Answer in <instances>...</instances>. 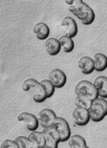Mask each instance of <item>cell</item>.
<instances>
[{"label":"cell","mask_w":107,"mask_h":148,"mask_svg":"<svg viewBox=\"0 0 107 148\" xmlns=\"http://www.w3.org/2000/svg\"><path fill=\"white\" fill-rule=\"evenodd\" d=\"M65 3L69 6L70 12L77 17L83 25H90L95 20V13L93 10L83 0H65Z\"/></svg>","instance_id":"cell-1"},{"label":"cell","mask_w":107,"mask_h":148,"mask_svg":"<svg viewBox=\"0 0 107 148\" xmlns=\"http://www.w3.org/2000/svg\"><path fill=\"white\" fill-rule=\"evenodd\" d=\"M90 119L93 122L102 121L107 115V102L105 99L97 97L91 101V106L88 109Z\"/></svg>","instance_id":"cell-2"},{"label":"cell","mask_w":107,"mask_h":148,"mask_svg":"<svg viewBox=\"0 0 107 148\" xmlns=\"http://www.w3.org/2000/svg\"><path fill=\"white\" fill-rule=\"evenodd\" d=\"M22 88L24 92H31L32 99L36 103H43L46 99L45 92L40 82L35 79H27L24 81Z\"/></svg>","instance_id":"cell-3"},{"label":"cell","mask_w":107,"mask_h":148,"mask_svg":"<svg viewBox=\"0 0 107 148\" xmlns=\"http://www.w3.org/2000/svg\"><path fill=\"white\" fill-rule=\"evenodd\" d=\"M75 92L77 96L78 95L85 96L89 98L91 100H93L98 97V93L95 86L88 80H80L76 85Z\"/></svg>","instance_id":"cell-4"},{"label":"cell","mask_w":107,"mask_h":148,"mask_svg":"<svg viewBox=\"0 0 107 148\" xmlns=\"http://www.w3.org/2000/svg\"><path fill=\"white\" fill-rule=\"evenodd\" d=\"M52 125L58 134L59 142L68 141L69 138L71 135L68 122L61 117H57Z\"/></svg>","instance_id":"cell-5"},{"label":"cell","mask_w":107,"mask_h":148,"mask_svg":"<svg viewBox=\"0 0 107 148\" xmlns=\"http://www.w3.org/2000/svg\"><path fill=\"white\" fill-rule=\"evenodd\" d=\"M42 132L44 133L45 139V143L43 148H58V144L60 142H59L58 134L55 130V128L53 127V125L47 128H44Z\"/></svg>","instance_id":"cell-6"},{"label":"cell","mask_w":107,"mask_h":148,"mask_svg":"<svg viewBox=\"0 0 107 148\" xmlns=\"http://www.w3.org/2000/svg\"><path fill=\"white\" fill-rule=\"evenodd\" d=\"M49 80L51 82L55 88L60 89L65 86L67 82V77L62 70L54 68L49 72Z\"/></svg>","instance_id":"cell-7"},{"label":"cell","mask_w":107,"mask_h":148,"mask_svg":"<svg viewBox=\"0 0 107 148\" xmlns=\"http://www.w3.org/2000/svg\"><path fill=\"white\" fill-rule=\"evenodd\" d=\"M57 116L56 113L49 108L42 109L38 113V122L43 128L50 127L53 125Z\"/></svg>","instance_id":"cell-8"},{"label":"cell","mask_w":107,"mask_h":148,"mask_svg":"<svg viewBox=\"0 0 107 148\" xmlns=\"http://www.w3.org/2000/svg\"><path fill=\"white\" fill-rule=\"evenodd\" d=\"M18 119L20 122H23L25 124L27 129L31 132L38 130L39 126V122L38 118L30 112H21L18 116Z\"/></svg>","instance_id":"cell-9"},{"label":"cell","mask_w":107,"mask_h":148,"mask_svg":"<svg viewBox=\"0 0 107 148\" xmlns=\"http://www.w3.org/2000/svg\"><path fill=\"white\" fill-rule=\"evenodd\" d=\"M72 117H73V119H74L76 125H78L79 126L86 125L89 123V121L91 120L88 110L81 108V107H78V106L73 110Z\"/></svg>","instance_id":"cell-10"},{"label":"cell","mask_w":107,"mask_h":148,"mask_svg":"<svg viewBox=\"0 0 107 148\" xmlns=\"http://www.w3.org/2000/svg\"><path fill=\"white\" fill-rule=\"evenodd\" d=\"M61 26L64 29L65 36H68L71 38L77 36L78 25L71 17H65L61 22Z\"/></svg>","instance_id":"cell-11"},{"label":"cell","mask_w":107,"mask_h":148,"mask_svg":"<svg viewBox=\"0 0 107 148\" xmlns=\"http://www.w3.org/2000/svg\"><path fill=\"white\" fill-rule=\"evenodd\" d=\"M78 67L84 75L91 74L94 71V63L92 58L88 56L81 57L78 60Z\"/></svg>","instance_id":"cell-12"},{"label":"cell","mask_w":107,"mask_h":148,"mask_svg":"<svg viewBox=\"0 0 107 148\" xmlns=\"http://www.w3.org/2000/svg\"><path fill=\"white\" fill-rule=\"evenodd\" d=\"M93 85L97 91L98 97L107 99V78L104 75L97 76L95 79Z\"/></svg>","instance_id":"cell-13"},{"label":"cell","mask_w":107,"mask_h":148,"mask_svg":"<svg viewBox=\"0 0 107 148\" xmlns=\"http://www.w3.org/2000/svg\"><path fill=\"white\" fill-rule=\"evenodd\" d=\"M45 49H46L47 53L50 56H51V57L57 56L61 51V46H60L58 39H57L55 38H46Z\"/></svg>","instance_id":"cell-14"},{"label":"cell","mask_w":107,"mask_h":148,"mask_svg":"<svg viewBox=\"0 0 107 148\" xmlns=\"http://www.w3.org/2000/svg\"><path fill=\"white\" fill-rule=\"evenodd\" d=\"M33 31L36 34V37L38 40H45L49 38L50 36V28L49 26L43 23L38 22L34 25Z\"/></svg>","instance_id":"cell-15"},{"label":"cell","mask_w":107,"mask_h":148,"mask_svg":"<svg viewBox=\"0 0 107 148\" xmlns=\"http://www.w3.org/2000/svg\"><path fill=\"white\" fill-rule=\"evenodd\" d=\"M94 63V71H104L107 68V58L103 53H95L92 58Z\"/></svg>","instance_id":"cell-16"},{"label":"cell","mask_w":107,"mask_h":148,"mask_svg":"<svg viewBox=\"0 0 107 148\" xmlns=\"http://www.w3.org/2000/svg\"><path fill=\"white\" fill-rule=\"evenodd\" d=\"M68 141L71 148H84L86 146L85 139L78 134L71 135Z\"/></svg>","instance_id":"cell-17"},{"label":"cell","mask_w":107,"mask_h":148,"mask_svg":"<svg viewBox=\"0 0 107 148\" xmlns=\"http://www.w3.org/2000/svg\"><path fill=\"white\" fill-rule=\"evenodd\" d=\"M28 138L34 144L38 145L40 148H43L45 143V136L43 132H38V131H32L28 136Z\"/></svg>","instance_id":"cell-18"},{"label":"cell","mask_w":107,"mask_h":148,"mask_svg":"<svg viewBox=\"0 0 107 148\" xmlns=\"http://www.w3.org/2000/svg\"><path fill=\"white\" fill-rule=\"evenodd\" d=\"M58 41H59L60 46L64 49V52L70 53L74 50V42L71 38L64 35V36L60 37Z\"/></svg>","instance_id":"cell-19"},{"label":"cell","mask_w":107,"mask_h":148,"mask_svg":"<svg viewBox=\"0 0 107 148\" xmlns=\"http://www.w3.org/2000/svg\"><path fill=\"white\" fill-rule=\"evenodd\" d=\"M91 101L89 98L85 97V96H82V95H78L77 96V98L75 99V105L78 107H81L84 109L88 110L91 106Z\"/></svg>","instance_id":"cell-20"},{"label":"cell","mask_w":107,"mask_h":148,"mask_svg":"<svg viewBox=\"0 0 107 148\" xmlns=\"http://www.w3.org/2000/svg\"><path fill=\"white\" fill-rule=\"evenodd\" d=\"M40 83H41V85L43 86V87L45 89L46 99L51 98L53 96L54 92H55V87L51 84V82L49 79H43Z\"/></svg>","instance_id":"cell-21"},{"label":"cell","mask_w":107,"mask_h":148,"mask_svg":"<svg viewBox=\"0 0 107 148\" xmlns=\"http://www.w3.org/2000/svg\"><path fill=\"white\" fill-rule=\"evenodd\" d=\"M19 148H31L32 142L28 138V137L19 136L14 140Z\"/></svg>","instance_id":"cell-22"},{"label":"cell","mask_w":107,"mask_h":148,"mask_svg":"<svg viewBox=\"0 0 107 148\" xmlns=\"http://www.w3.org/2000/svg\"><path fill=\"white\" fill-rule=\"evenodd\" d=\"M0 148H19L16 142L12 139H5L1 143Z\"/></svg>","instance_id":"cell-23"},{"label":"cell","mask_w":107,"mask_h":148,"mask_svg":"<svg viewBox=\"0 0 107 148\" xmlns=\"http://www.w3.org/2000/svg\"><path fill=\"white\" fill-rule=\"evenodd\" d=\"M31 148H40L38 145H36V144H34V143H32V146H31Z\"/></svg>","instance_id":"cell-24"},{"label":"cell","mask_w":107,"mask_h":148,"mask_svg":"<svg viewBox=\"0 0 107 148\" xmlns=\"http://www.w3.org/2000/svg\"><path fill=\"white\" fill-rule=\"evenodd\" d=\"M84 148H89V147H88V146H87V145H86V146H85V147H84Z\"/></svg>","instance_id":"cell-25"},{"label":"cell","mask_w":107,"mask_h":148,"mask_svg":"<svg viewBox=\"0 0 107 148\" xmlns=\"http://www.w3.org/2000/svg\"><path fill=\"white\" fill-rule=\"evenodd\" d=\"M0 81H1V79H0Z\"/></svg>","instance_id":"cell-26"}]
</instances>
